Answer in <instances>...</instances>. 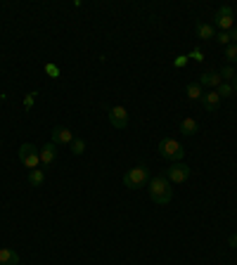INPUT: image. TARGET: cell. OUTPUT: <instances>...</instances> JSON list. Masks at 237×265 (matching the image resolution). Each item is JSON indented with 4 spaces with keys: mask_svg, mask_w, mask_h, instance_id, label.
Instances as JSON below:
<instances>
[{
    "mask_svg": "<svg viewBox=\"0 0 237 265\" xmlns=\"http://www.w3.org/2000/svg\"><path fill=\"white\" fill-rule=\"evenodd\" d=\"M109 123L114 125V128H118V130H124V128L128 125L126 107H111V109H109Z\"/></svg>",
    "mask_w": 237,
    "mask_h": 265,
    "instance_id": "obj_7",
    "label": "cell"
},
{
    "mask_svg": "<svg viewBox=\"0 0 237 265\" xmlns=\"http://www.w3.org/2000/svg\"><path fill=\"white\" fill-rule=\"evenodd\" d=\"M157 149H159V154L164 156L166 161H171V164H178V161H183V156H185V147H183L175 138H164V140H159Z\"/></svg>",
    "mask_w": 237,
    "mask_h": 265,
    "instance_id": "obj_2",
    "label": "cell"
},
{
    "mask_svg": "<svg viewBox=\"0 0 237 265\" xmlns=\"http://www.w3.org/2000/svg\"><path fill=\"white\" fill-rule=\"evenodd\" d=\"M43 182H45V171H43V168L29 171V185H31V187H40Z\"/></svg>",
    "mask_w": 237,
    "mask_h": 265,
    "instance_id": "obj_15",
    "label": "cell"
},
{
    "mask_svg": "<svg viewBox=\"0 0 237 265\" xmlns=\"http://www.w3.org/2000/svg\"><path fill=\"white\" fill-rule=\"evenodd\" d=\"M199 130V123L195 121V118H183L181 123V135H185V138H192L195 132Z\"/></svg>",
    "mask_w": 237,
    "mask_h": 265,
    "instance_id": "obj_14",
    "label": "cell"
},
{
    "mask_svg": "<svg viewBox=\"0 0 237 265\" xmlns=\"http://www.w3.org/2000/svg\"><path fill=\"white\" fill-rule=\"evenodd\" d=\"M36 95H38L36 90L26 95V100H24V109H31V107H33V100H36Z\"/></svg>",
    "mask_w": 237,
    "mask_h": 265,
    "instance_id": "obj_24",
    "label": "cell"
},
{
    "mask_svg": "<svg viewBox=\"0 0 237 265\" xmlns=\"http://www.w3.org/2000/svg\"><path fill=\"white\" fill-rule=\"evenodd\" d=\"M235 232H237V230H235Z\"/></svg>",
    "mask_w": 237,
    "mask_h": 265,
    "instance_id": "obj_30",
    "label": "cell"
},
{
    "mask_svg": "<svg viewBox=\"0 0 237 265\" xmlns=\"http://www.w3.org/2000/svg\"><path fill=\"white\" fill-rule=\"evenodd\" d=\"M199 86H206V88H211V90H216V88L223 83V78L221 74H216V71H206V74H202L197 81Z\"/></svg>",
    "mask_w": 237,
    "mask_h": 265,
    "instance_id": "obj_11",
    "label": "cell"
},
{
    "mask_svg": "<svg viewBox=\"0 0 237 265\" xmlns=\"http://www.w3.org/2000/svg\"><path fill=\"white\" fill-rule=\"evenodd\" d=\"M150 178L152 175H150V168H147V166H135V168L124 173V185H126L128 189H140L150 182Z\"/></svg>",
    "mask_w": 237,
    "mask_h": 265,
    "instance_id": "obj_3",
    "label": "cell"
},
{
    "mask_svg": "<svg viewBox=\"0 0 237 265\" xmlns=\"http://www.w3.org/2000/svg\"><path fill=\"white\" fill-rule=\"evenodd\" d=\"M57 159V145L55 142H47V145H43V149H40V164H43V168H47V166H52Z\"/></svg>",
    "mask_w": 237,
    "mask_h": 265,
    "instance_id": "obj_9",
    "label": "cell"
},
{
    "mask_svg": "<svg viewBox=\"0 0 237 265\" xmlns=\"http://www.w3.org/2000/svg\"><path fill=\"white\" fill-rule=\"evenodd\" d=\"M225 57H228V62L235 67L237 64V43H230V45L225 47Z\"/></svg>",
    "mask_w": 237,
    "mask_h": 265,
    "instance_id": "obj_20",
    "label": "cell"
},
{
    "mask_svg": "<svg viewBox=\"0 0 237 265\" xmlns=\"http://www.w3.org/2000/svg\"><path fill=\"white\" fill-rule=\"evenodd\" d=\"M147 187H150V199L154 204H168L171 199H173V185L166 180V175H154V178H150V182H147Z\"/></svg>",
    "mask_w": 237,
    "mask_h": 265,
    "instance_id": "obj_1",
    "label": "cell"
},
{
    "mask_svg": "<svg viewBox=\"0 0 237 265\" xmlns=\"http://www.w3.org/2000/svg\"><path fill=\"white\" fill-rule=\"evenodd\" d=\"M195 29H197V38L199 40H213L216 38V29H213V24L197 22L195 24Z\"/></svg>",
    "mask_w": 237,
    "mask_h": 265,
    "instance_id": "obj_12",
    "label": "cell"
},
{
    "mask_svg": "<svg viewBox=\"0 0 237 265\" xmlns=\"http://www.w3.org/2000/svg\"><path fill=\"white\" fill-rule=\"evenodd\" d=\"M185 93H188V100H202V97H204V93H202V86H199V83H188Z\"/></svg>",
    "mask_w": 237,
    "mask_h": 265,
    "instance_id": "obj_16",
    "label": "cell"
},
{
    "mask_svg": "<svg viewBox=\"0 0 237 265\" xmlns=\"http://www.w3.org/2000/svg\"><path fill=\"white\" fill-rule=\"evenodd\" d=\"M202 107H204V111H209V114H213V111L221 107V97H218V93L216 90H209V93H204V97H202Z\"/></svg>",
    "mask_w": 237,
    "mask_h": 265,
    "instance_id": "obj_10",
    "label": "cell"
},
{
    "mask_svg": "<svg viewBox=\"0 0 237 265\" xmlns=\"http://www.w3.org/2000/svg\"><path fill=\"white\" fill-rule=\"evenodd\" d=\"M69 147H71V154L74 156H81L83 152H86V142L81 140V138H74V142H71Z\"/></svg>",
    "mask_w": 237,
    "mask_h": 265,
    "instance_id": "obj_19",
    "label": "cell"
},
{
    "mask_svg": "<svg viewBox=\"0 0 237 265\" xmlns=\"http://www.w3.org/2000/svg\"><path fill=\"white\" fill-rule=\"evenodd\" d=\"M232 90H235V93H237V76L232 78Z\"/></svg>",
    "mask_w": 237,
    "mask_h": 265,
    "instance_id": "obj_28",
    "label": "cell"
},
{
    "mask_svg": "<svg viewBox=\"0 0 237 265\" xmlns=\"http://www.w3.org/2000/svg\"><path fill=\"white\" fill-rule=\"evenodd\" d=\"M216 93H218V97H232V95H235V90H232V83H225V81H223L221 86L216 88Z\"/></svg>",
    "mask_w": 237,
    "mask_h": 265,
    "instance_id": "obj_18",
    "label": "cell"
},
{
    "mask_svg": "<svg viewBox=\"0 0 237 265\" xmlns=\"http://www.w3.org/2000/svg\"><path fill=\"white\" fill-rule=\"evenodd\" d=\"M188 62H190V59H188V55H181V57H175V69H185V67H188Z\"/></svg>",
    "mask_w": 237,
    "mask_h": 265,
    "instance_id": "obj_23",
    "label": "cell"
},
{
    "mask_svg": "<svg viewBox=\"0 0 237 265\" xmlns=\"http://www.w3.org/2000/svg\"><path fill=\"white\" fill-rule=\"evenodd\" d=\"M216 40H218L221 45H225V47L232 43V40H230V31H218V33H216Z\"/></svg>",
    "mask_w": 237,
    "mask_h": 265,
    "instance_id": "obj_21",
    "label": "cell"
},
{
    "mask_svg": "<svg viewBox=\"0 0 237 265\" xmlns=\"http://www.w3.org/2000/svg\"><path fill=\"white\" fill-rule=\"evenodd\" d=\"M228 244H230V246H232V249H237V232H235V234H230Z\"/></svg>",
    "mask_w": 237,
    "mask_h": 265,
    "instance_id": "obj_26",
    "label": "cell"
},
{
    "mask_svg": "<svg viewBox=\"0 0 237 265\" xmlns=\"http://www.w3.org/2000/svg\"><path fill=\"white\" fill-rule=\"evenodd\" d=\"M45 71H47V76H50V78H57V76H60V69H57L55 64H47Z\"/></svg>",
    "mask_w": 237,
    "mask_h": 265,
    "instance_id": "obj_25",
    "label": "cell"
},
{
    "mask_svg": "<svg viewBox=\"0 0 237 265\" xmlns=\"http://www.w3.org/2000/svg\"><path fill=\"white\" fill-rule=\"evenodd\" d=\"M232 22H235V15H232V8L230 5H221L216 17H213V26L221 29V31H230L232 29Z\"/></svg>",
    "mask_w": 237,
    "mask_h": 265,
    "instance_id": "obj_5",
    "label": "cell"
},
{
    "mask_svg": "<svg viewBox=\"0 0 237 265\" xmlns=\"http://www.w3.org/2000/svg\"><path fill=\"white\" fill-rule=\"evenodd\" d=\"M0 100H3V93H0Z\"/></svg>",
    "mask_w": 237,
    "mask_h": 265,
    "instance_id": "obj_29",
    "label": "cell"
},
{
    "mask_svg": "<svg viewBox=\"0 0 237 265\" xmlns=\"http://www.w3.org/2000/svg\"><path fill=\"white\" fill-rule=\"evenodd\" d=\"M52 142L57 147L60 145H71L74 142V132L69 128H64V125H57V128H52Z\"/></svg>",
    "mask_w": 237,
    "mask_h": 265,
    "instance_id": "obj_8",
    "label": "cell"
},
{
    "mask_svg": "<svg viewBox=\"0 0 237 265\" xmlns=\"http://www.w3.org/2000/svg\"><path fill=\"white\" fill-rule=\"evenodd\" d=\"M0 265H19V253L15 249H0Z\"/></svg>",
    "mask_w": 237,
    "mask_h": 265,
    "instance_id": "obj_13",
    "label": "cell"
},
{
    "mask_svg": "<svg viewBox=\"0 0 237 265\" xmlns=\"http://www.w3.org/2000/svg\"><path fill=\"white\" fill-rule=\"evenodd\" d=\"M218 74H221V78L225 81V83H232V78L237 76V71H235V67H232V64H228V67H223V69L218 71Z\"/></svg>",
    "mask_w": 237,
    "mask_h": 265,
    "instance_id": "obj_17",
    "label": "cell"
},
{
    "mask_svg": "<svg viewBox=\"0 0 237 265\" xmlns=\"http://www.w3.org/2000/svg\"><path fill=\"white\" fill-rule=\"evenodd\" d=\"M230 40H237V26H232V29H230Z\"/></svg>",
    "mask_w": 237,
    "mask_h": 265,
    "instance_id": "obj_27",
    "label": "cell"
},
{
    "mask_svg": "<svg viewBox=\"0 0 237 265\" xmlns=\"http://www.w3.org/2000/svg\"><path fill=\"white\" fill-rule=\"evenodd\" d=\"M19 161H22V166L24 168H29V171L38 168L40 166V149L36 147V145H31V142H24L22 147H19Z\"/></svg>",
    "mask_w": 237,
    "mask_h": 265,
    "instance_id": "obj_4",
    "label": "cell"
},
{
    "mask_svg": "<svg viewBox=\"0 0 237 265\" xmlns=\"http://www.w3.org/2000/svg\"><path fill=\"white\" fill-rule=\"evenodd\" d=\"M166 180L171 182V185H181V182H185V180L190 178V168L183 161H178V164H171L168 166V171L164 173Z\"/></svg>",
    "mask_w": 237,
    "mask_h": 265,
    "instance_id": "obj_6",
    "label": "cell"
},
{
    "mask_svg": "<svg viewBox=\"0 0 237 265\" xmlns=\"http://www.w3.org/2000/svg\"><path fill=\"white\" fill-rule=\"evenodd\" d=\"M188 59H192V62H204V52H202L199 47H195V50L188 55Z\"/></svg>",
    "mask_w": 237,
    "mask_h": 265,
    "instance_id": "obj_22",
    "label": "cell"
}]
</instances>
